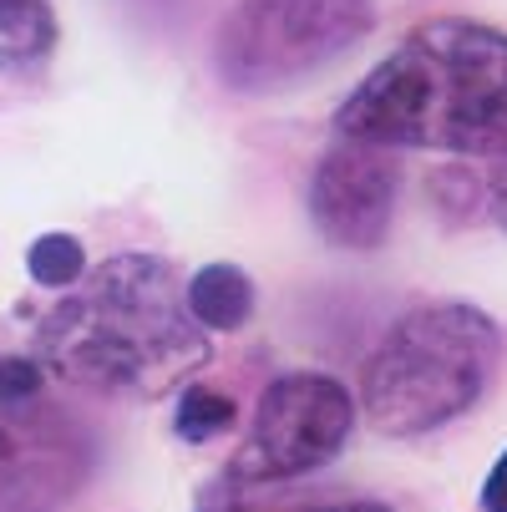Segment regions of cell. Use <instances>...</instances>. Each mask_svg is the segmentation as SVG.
<instances>
[{
  "label": "cell",
  "mask_w": 507,
  "mask_h": 512,
  "mask_svg": "<svg viewBox=\"0 0 507 512\" xmlns=\"http://www.w3.org/2000/svg\"><path fill=\"white\" fill-rule=\"evenodd\" d=\"M340 137L452 158H507V31L426 21L355 82L335 112Z\"/></svg>",
  "instance_id": "obj_2"
},
{
  "label": "cell",
  "mask_w": 507,
  "mask_h": 512,
  "mask_svg": "<svg viewBox=\"0 0 507 512\" xmlns=\"http://www.w3.org/2000/svg\"><path fill=\"white\" fill-rule=\"evenodd\" d=\"M396 198H401L396 148L340 137L310 173L305 208L325 244L350 249V254H371L391 239Z\"/></svg>",
  "instance_id": "obj_7"
},
{
  "label": "cell",
  "mask_w": 507,
  "mask_h": 512,
  "mask_svg": "<svg viewBox=\"0 0 507 512\" xmlns=\"http://www.w3.org/2000/svg\"><path fill=\"white\" fill-rule=\"evenodd\" d=\"M477 198H482V213L507 234V158L487 163V173L477 178Z\"/></svg>",
  "instance_id": "obj_14"
},
{
  "label": "cell",
  "mask_w": 507,
  "mask_h": 512,
  "mask_svg": "<svg viewBox=\"0 0 507 512\" xmlns=\"http://www.w3.org/2000/svg\"><path fill=\"white\" fill-rule=\"evenodd\" d=\"M502 371V325L467 300H431L386 325L360 365V411L381 436H431L482 406Z\"/></svg>",
  "instance_id": "obj_3"
},
{
  "label": "cell",
  "mask_w": 507,
  "mask_h": 512,
  "mask_svg": "<svg viewBox=\"0 0 507 512\" xmlns=\"http://www.w3.org/2000/svg\"><path fill=\"white\" fill-rule=\"evenodd\" d=\"M193 512H396V507L371 492L300 487V482H244L234 472H219L213 482L198 487Z\"/></svg>",
  "instance_id": "obj_8"
},
{
  "label": "cell",
  "mask_w": 507,
  "mask_h": 512,
  "mask_svg": "<svg viewBox=\"0 0 507 512\" xmlns=\"http://www.w3.org/2000/svg\"><path fill=\"white\" fill-rule=\"evenodd\" d=\"M482 512H507V452L482 477Z\"/></svg>",
  "instance_id": "obj_15"
},
{
  "label": "cell",
  "mask_w": 507,
  "mask_h": 512,
  "mask_svg": "<svg viewBox=\"0 0 507 512\" xmlns=\"http://www.w3.org/2000/svg\"><path fill=\"white\" fill-rule=\"evenodd\" d=\"M355 421L360 406L345 381L325 371H284L259 391L229 472L244 482H300L345 452Z\"/></svg>",
  "instance_id": "obj_5"
},
{
  "label": "cell",
  "mask_w": 507,
  "mask_h": 512,
  "mask_svg": "<svg viewBox=\"0 0 507 512\" xmlns=\"http://www.w3.org/2000/svg\"><path fill=\"white\" fill-rule=\"evenodd\" d=\"M102 462L97 431L46 396L0 406V512H66Z\"/></svg>",
  "instance_id": "obj_6"
},
{
  "label": "cell",
  "mask_w": 507,
  "mask_h": 512,
  "mask_svg": "<svg viewBox=\"0 0 507 512\" xmlns=\"http://www.w3.org/2000/svg\"><path fill=\"white\" fill-rule=\"evenodd\" d=\"M31 355L46 376L77 391L153 401L203 371L213 340L188 310V284L173 259L112 254L61 289V300L36 320Z\"/></svg>",
  "instance_id": "obj_1"
},
{
  "label": "cell",
  "mask_w": 507,
  "mask_h": 512,
  "mask_svg": "<svg viewBox=\"0 0 507 512\" xmlns=\"http://www.w3.org/2000/svg\"><path fill=\"white\" fill-rule=\"evenodd\" d=\"M239 421V406L234 396H224L219 386L208 381H188L178 391V406H173V431L183 436V442H213L219 431H229Z\"/></svg>",
  "instance_id": "obj_11"
},
{
  "label": "cell",
  "mask_w": 507,
  "mask_h": 512,
  "mask_svg": "<svg viewBox=\"0 0 507 512\" xmlns=\"http://www.w3.org/2000/svg\"><path fill=\"white\" fill-rule=\"evenodd\" d=\"M188 310L208 335L244 330L254 315V279L239 264H203L188 279Z\"/></svg>",
  "instance_id": "obj_10"
},
{
  "label": "cell",
  "mask_w": 507,
  "mask_h": 512,
  "mask_svg": "<svg viewBox=\"0 0 507 512\" xmlns=\"http://www.w3.org/2000/svg\"><path fill=\"white\" fill-rule=\"evenodd\" d=\"M61 26L51 0H0V77H36L56 56Z\"/></svg>",
  "instance_id": "obj_9"
},
{
  "label": "cell",
  "mask_w": 507,
  "mask_h": 512,
  "mask_svg": "<svg viewBox=\"0 0 507 512\" xmlns=\"http://www.w3.org/2000/svg\"><path fill=\"white\" fill-rule=\"evenodd\" d=\"M26 269L46 289H71V284L87 274V254H82V244L71 239V234H41L31 244V254H26Z\"/></svg>",
  "instance_id": "obj_12"
},
{
  "label": "cell",
  "mask_w": 507,
  "mask_h": 512,
  "mask_svg": "<svg viewBox=\"0 0 507 512\" xmlns=\"http://www.w3.org/2000/svg\"><path fill=\"white\" fill-rule=\"evenodd\" d=\"M41 360L26 350H0V406H16V401H36L41 396Z\"/></svg>",
  "instance_id": "obj_13"
},
{
  "label": "cell",
  "mask_w": 507,
  "mask_h": 512,
  "mask_svg": "<svg viewBox=\"0 0 507 512\" xmlns=\"http://www.w3.org/2000/svg\"><path fill=\"white\" fill-rule=\"evenodd\" d=\"M376 31V0H234L213 36V77L234 97L284 92Z\"/></svg>",
  "instance_id": "obj_4"
}]
</instances>
